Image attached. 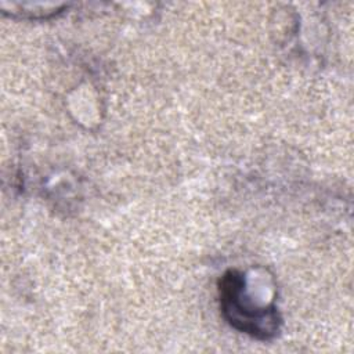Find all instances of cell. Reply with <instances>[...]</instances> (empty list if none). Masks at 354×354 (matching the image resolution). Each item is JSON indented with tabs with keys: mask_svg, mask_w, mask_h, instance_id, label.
Segmentation results:
<instances>
[{
	"mask_svg": "<svg viewBox=\"0 0 354 354\" xmlns=\"http://www.w3.org/2000/svg\"><path fill=\"white\" fill-rule=\"evenodd\" d=\"M220 306L228 324L236 330L259 340L277 336L281 315L274 304L259 306L246 296L245 275L238 270H228L218 283Z\"/></svg>",
	"mask_w": 354,
	"mask_h": 354,
	"instance_id": "obj_1",
	"label": "cell"
}]
</instances>
